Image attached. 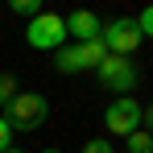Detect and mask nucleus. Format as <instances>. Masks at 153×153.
Segmentation results:
<instances>
[{
  "label": "nucleus",
  "instance_id": "f03ea898",
  "mask_svg": "<svg viewBox=\"0 0 153 153\" xmlns=\"http://www.w3.org/2000/svg\"><path fill=\"white\" fill-rule=\"evenodd\" d=\"M103 58H108V46L100 37H91V42H75V46H58L54 50V66L62 75H87V71L100 66Z\"/></svg>",
  "mask_w": 153,
  "mask_h": 153
},
{
  "label": "nucleus",
  "instance_id": "ddd939ff",
  "mask_svg": "<svg viewBox=\"0 0 153 153\" xmlns=\"http://www.w3.org/2000/svg\"><path fill=\"white\" fill-rule=\"evenodd\" d=\"M8 145H13V124H8V120L0 116V153L8 149Z\"/></svg>",
  "mask_w": 153,
  "mask_h": 153
},
{
  "label": "nucleus",
  "instance_id": "4468645a",
  "mask_svg": "<svg viewBox=\"0 0 153 153\" xmlns=\"http://www.w3.org/2000/svg\"><path fill=\"white\" fill-rule=\"evenodd\" d=\"M141 124H149V132H153V103L145 108V120H141Z\"/></svg>",
  "mask_w": 153,
  "mask_h": 153
},
{
  "label": "nucleus",
  "instance_id": "39448f33",
  "mask_svg": "<svg viewBox=\"0 0 153 153\" xmlns=\"http://www.w3.org/2000/svg\"><path fill=\"white\" fill-rule=\"evenodd\" d=\"M95 75H100V83L112 91V95H128V91L141 83L137 66H132V58H120V54H108L100 66H95Z\"/></svg>",
  "mask_w": 153,
  "mask_h": 153
},
{
  "label": "nucleus",
  "instance_id": "1a4fd4ad",
  "mask_svg": "<svg viewBox=\"0 0 153 153\" xmlns=\"http://www.w3.org/2000/svg\"><path fill=\"white\" fill-rule=\"evenodd\" d=\"M21 87H17V75H0V108H8V100L17 95Z\"/></svg>",
  "mask_w": 153,
  "mask_h": 153
},
{
  "label": "nucleus",
  "instance_id": "6e6552de",
  "mask_svg": "<svg viewBox=\"0 0 153 153\" xmlns=\"http://www.w3.org/2000/svg\"><path fill=\"white\" fill-rule=\"evenodd\" d=\"M124 149L128 153H153V132H145V128L128 132V137H124Z\"/></svg>",
  "mask_w": 153,
  "mask_h": 153
},
{
  "label": "nucleus",
  "instance_id": "7ed1b4c3",
  "mask_svg": "<svg viewBox=\"0 0 153 153\" xmlns=\"http://www.w3.org/2000/svg\"><path fill=\"white\" fill-rule=\"evenodd\" d=\"M100 42L108 46V54H120V58H132L141 50V29H137V17H116L100 29Z\"/></svg>",
  "mask_w": 153,
  "mask_h": 153
},
{
  "label": "nucleus",
  "instance_id": "9d476101",
  "mask_svg": "<svg viewBox=\"0 0 153 153\" xmlns=\"http://www.w3.org/2000/svg\"><path fill=\"white\" fill-rule=\"evenodd\" d=\"M13 13H25V17H37L42 13V0H8Z\"/></svg>",
  "mask_w": 153,
  "mask_h": 153
},
{
  "label": "nucleus",
  "instance_id": "f8f14e48",
  "mask_svg": "<svg viewBox=\"0 0 153 153\" xmlns=\"http://www.w3.org/2000/svg\"><path fill=\"white\" fill-rule=\"evenodd\" d=\"M137 29H141V37H153V4H149V8H141V17H137Z\"/></svg>",
  "mask_w": 153,
  "mask_h": 153
},
{
  "label": "nucleus",
  "instance_id": "0eeeda50",
  "mask_svg": "<svg viewBox=\"0 0 153 153\" xmlns=\"http://www.w3.org/2000/svg\"><path fill=\"white\" fill-rule=\"evenodd\" d=\"M103 21L91 13V8H79V13H71L66 17V37H75V42H91V37H100Z\"/></svg>",
  "mask_w": 153,
  "mask_h": 153
},
{
  "label": "nucleus",
  "instance_id": "9b49d317",
  "mask_svg": "<svg viewBox=\"0 0 153 153\" xmlns=\"http://www.w3.org/2000/svg\"><path fill=\"white\" fill-rule=\"evenodd\" d=\"M83 153H116V145H112L108 137H91V141L83 145Z\"/></svg>",
  "mask_w": 153,
  "mask_h": 153
},
{
  "label": "nucleus",
  "instance_id": "dca6fc26",
  "mask_svg": "<svg viewBox=\"0 0 153 153\" xmlns=\"http://www.w3.org/2000/svg\"><path fill=\"white\" fill-rule=\"evenodd\" d=\"M42 153H62V149H42Z\"/></svg>",
  "mask_w": 153,
  "mask_h": 153
},
{
  "label": "nucleus",
  "instance_id": "423d86ee",
  "mask_svg": "<svg viewBox=\"0 0 153 153\" xmlns=\"http://www.w3.org/2000/svg\"><path fill=\"white\" fill-rule=\"evenodd\" d=\"M145 120V108L132 100V95H116V100L108 103V112H103V128L112 132V137H128V132H137Z\"/></svg>",
  "mask_w": 153,
  "mask_h": 153
},
{
  "label": "nucleus",
  "instance_id": "2eb2a0df",
  "mask_svg": "<svg viewBox=\"0 0 153 153\" xmlns=\"http://www.w3.org/2000/svg\"><path fill=\"white\" fill-rule=\"evenodd\" d=\"M4 153H25V149H21V145H8V149H4Z\"/></svg>",
  "mask_w": 153,
  "mask_h": 153
},
{
  "label": "nucleus",
  "instance_id": "20e7f679",
  "mask_svg": "<svg viewBox=\"0 0 153 153\" xmlns=\"http://www.w3.org/2000/svg\"><path fill=\"white\" fill-rule=\"evenodd\" d=\"M25 42L33 50H58V46H66V21L58 13H37L25 25Z\"/></svg>",
  "mask_w": 153,
  "mask_h": 153
},
{
  "label": "nucleus",
  "instance_id": "f257e3e1",
  "mask_svg": "<svg viewBox=\"0 0 153 153\" xmlns=\"http://www.w3.org/2000/svg\"><path fill=\"white\" fill-rule=\"evenodd\" d=\"M4 112H8L4 120L13 124V132H17V128H21V132H33V128H42L50 120V100H46L42 91H17Z\"/></svg>",
  "mask_w": 153,
  "mask_h": 153
}]
</instances>
